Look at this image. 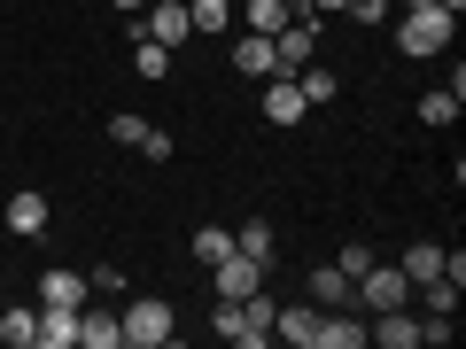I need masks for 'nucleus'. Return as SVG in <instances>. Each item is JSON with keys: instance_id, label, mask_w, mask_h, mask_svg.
Instances as JSON below:
<instances>
[{"instance_id": "nucleus-1", "label": "nucleus", "mask_w": 466, "mask_h": 349, "mask_svg": "<svg viewBox=\"0 0 466 349\" xmlns=\"http://www.w3.org/2000/svg\"><path fill=\"white\" fill-rule=\"evenodd\" d=\"M116 334H125V349H164L171 334H179V311H171L164 295H140L116 311Z\"/></svg>"}, {"instance_id": "nucleus-2", "label": "nucleus", "mask_w": 466, "mask_h": 349, "mask_svg": "<svg viewBox=\"0 0 466 349\" xmlns=\"http://www.w3.org/2000/svg\"><path fill=\"white\" fill-rule=\"evenodd\" d=\"M451 32H459V16H451V8H435V0H420V8H404V24H397V47L428 63V55H443V47H451Z\"/></svg>"}, {"instance_id": "nucleus-3", "label": "nucleus", "mask_w": 466, "mask_h": 349, "mask_svg": "<svg viewBox=\"0 0 466 349\" xmlns=\"http://www.w3.org/2000/svg\"><path fill=\"white\" fill-rule=\"evenodd\" d=\"M140 32L156 39V47L179 55L187 39H195V16H187V0H148V16H140Z\"/></svg>"}, {"instance_id": "nucleus-4", "label": "nucleus", "mask_w": 466, "mask_h": 349, "mask_svg": "<svg viewBox=\"0 0 466 349\" xmlns=\"http://www.w3.org/2000/svg\"><path fill=\"white\" fill-rule=\"evenodd\" d=\"M311 55H319V24L311 16H288L280 32H272V63H280V70H303Z\"/></svg>"}, {"instance_id": "nucleus-5", "label": "nucleus", "mask_w": 466, "mask_h": 349, "mask_svg": "<svg viewBox=\"0 0 466 349\" xmlns=\"http://www.w3.org/2000/svg\"><path fill=\"white\" fill-rule=\"evenodd\" d=\"M303 85H296V70H272L265 78V125H303Z\"/></svg>"}, {"instance_id": "nucleus-6", "label": "nucleus", "mask_w": 466, "mask_h": 349, "mask_svg": "<svg viewBox=\"0 0 466 349\" xmlns=\"http://www.w3.org/2000/svg\"><path fill=\"white\" fill-rule=\"evenodd\" d=\"M272 334L296 349H319V334H327V311L319 303H288V311H272Z\"/></svg>"}, {"instance_id": "nucleus-7", "label": "nucleus", "mask_w": 466, "mask_h": 349, "mask_svg": "<svg viewBox=\"0 0 466 349\" xmlns=\"http://www.w3.org/2000/svg\"><path fill=\"white\" fill-rule=\"evenodd\" d=\"M210 272H218V295H226V303H241V295H257V287H265V264H257V256H241V249H233L226 264H210Z\"/></svg>"}, {"instance_id": "nucleus-8", "label": "nucleus", "mask_w": 466, "mask_h": 349, "mask_svg": "<svg viewBox=\"0 0 466 349\" xmlns=\"http://www.w3.org/2000/svg\"><path fill=\"white\" fill-rule=\"evenodd\" d=\"M86 287H94V280H86L78 264H47V272H39V303H70V311H86Z\"/></svg>"}, {"instance_id": "nucleus-9", "label": "nucleus", "mask_w": 466, "mask_h": 349, "mask_svg": "<svg viewBox=\"0 0 466 349\" xmlns=\"http://www.w3.org/2000/svg\"><path fill=\"white\" fill-rule=\"evenodd\" d=\"M366 342H381V349H420V318L404 311H373V326H366Z\"/></svg>"}, {"instance_id": "nucleus-10", "label": "nucleus", "mask_w": 466, "mask_h": 349, "mask_svg": "<svg viewBox=\"0 0 466 349\" xmlns=\"http://www.w3.org/2000/svg\"><path fill=\"white\" fill-rule=\"evenodd\" d=\"M32 349H78V311L70 303H39V342Z\"/></svg>"}, {"instance_id": "nucleus-11", "label": "nucleus", "mask_w": 466, "mask_h": 349, "mask_svg": "<svg viewBox=\"0 0 466 349\" xmlns=\"http://www.w3.org/2000/svg\"><path fill=\"white\" fill-rule=\"evenodd\" d=\"M8 233H16V241H39V233H47V194L24 186V194L8 202Z\"/></svg>"}, {"instance_id": "nucleus-12", "label": "nucleus", "mask_w": 466, "mask_h": 349, "mask_svg": "<svg viewBox=\"0 0 466 349\" xmlns=\"http://www.w3.org/2000/svg\"><path fill=\"white\" fill-rule=\"evenodd\" d=\"M443 264H451V249H443V241H412V249L397 256V272H404V280H412V287H420V280H435V272H443Z\"/></svg>"}, {"instance_id": "nucleus-13", "label": "nucleus", "mask_w": 466, "mask_h": 349, "mask_svg": "<svg viewBox=\"0 0 466 349\" xmlns=\"http://www.w3.org/2000/svg\"><path fill=\"white\" fill-rule=\"evenodd\" d=\"M233 70H241V78H272V39L265 32H249V39H233Z\"/></svg>"}, {"instance_id": "nucleus-14", "label": "nucleus", "mask_w": 466, "mask_h": 349, "mask_svg": "<svg viewBox=\"0 0 466 349\" xmlns=\"http://www.w3.org/2000/svg\"><path fill=\"white\" fill-rule=\"evenodd\" d=\"M311 303H319V311H350V272L342 264H319L311 272Z\"/></svg>"}, {"instance_id": "nucleus-15", "label": "nucleus", "mask_w": 466, "mask_h": 349, "mask_svg": "<svg viewBox=\"0 0 466 349\" xmlns=\"http://www.w3.org/2000/svg\"><path fill=\"white\" fill-rule=\"evenodd\" d=\"M78 349H125L116 311H78Z\"/></svg>"}, {"instance_id": "nucleus-16", "label": "nucleus", "mask_w": 466, "mask_h": 349, "mask_svg": "<svg viewBox=\"0 0 466 349\" xmlns=\"http://www.w3.org/2000/svg\"><path fill=\"white\" fill-rule=\"evenodd\" d=\"M210 326H218V342H233V349H257V326H249V318H241V303H226V295H218Z\"/></svg>"}, {"instance_id": "nucleus-17", "label": "nucleus", "mask_w": 466, "mask_h": 349, "mask_svg": "<svg viewBox=\"0 0 466 349\" xmlns=\"http://www.w3.org/2000/svg\"><path fill=\"white\" fill-rule=\"evenodd\" d=\"M459 101H466V78L451 70V85H435V94L420 101V125H451V116H459Z\"/></svg>"}, {"instance_id": "nucleus-18", "label": "nucleus", "mask_w": 466, "mask_h": 349, "mask_svg": "<svg viewBox=\"0 0 466 349\" xmlns=\"http://www.w3.org/2000/svg\"><path fill=\"white\" fill-rule=\"evenodd\" d=\"M32 342H39V303H16L0 318V349H32Z\"/></svg>"}, {"instance_id": "nucleus-19", "label": "nucleus", "mask_w": 466, "mask_h": 349, "mask_svg": "<svg viewBox=\"0 0 466 349\" xmlns=\"http://www.w3.org/2000/svg\"><path fill=\"white\" fill-rule=\"evenodd\" d=\"M288 16H296V0H249V8H241V24H249V32H265V39L280 32Z\"/></svg>"}, {"instance_id": "nucleus-20", "label": "nucleus", "mask_w": 466, "mask_h": 349, "mask_svg": "<svg viewBox=\"0 0 466 349\" xmlns=\"http://www.w3.org/2000/svg\"><path fill=\"white\" fill-rule=\"evenodd\" d=\"M319 349H366V326L350 311H327V334H319Z\"/></svg>"}, {"instance_id": "nucleus-21", "label": "nucleus", "mask_w": 466, "mask_h": 349, "mask_svg": "<svg viewBox=\"0 0 466 349\" xmlns=\"http://www.w3.org/2000/svg\"><path fill=\"white\" fill-rule=\"evenodd\" d=\"M233 249H241V256H257V264H272V225H265V217L233 225Z\"/></svg>"}, {"instance_id": "nucleus-22", "label": "nucleus", "mask_w": 466, "mask_h": 349, "mask_svg": "<svg viewBox=\"0 0 466 349\" xmlns=\"http://www.w3.org/2000/svg\"><path fill=\"white\" fill-rule=\"evenodd\" d=\"M187 16H195V39H210L233 24V0H187Z\"/></svg>"}, {"instance_id": "nucleus-23", "label": "nucleus", "mask_w": 466, "mask_h": 349, "mask_svg": "<svg viewBox=\"0 0 466 349\" xmlns=\"http://www.w3.org/2000/svg\"><path fill=\"white\" fill-rule=\"evenodd\" d=\"M226 256H233V233L226 225H202L195 233V264H226Z\"/></svg>"}, {"instance_id": "nucleus-24", "label": "nucleus", "mask_w": 466, "mask_h": 349, "mask_svg": "<svg viewBox=\"0 0 466 349\" xmlns=\"http://www.w3.org/2000/svg\"><path fill=\"white\" fill-rule=\"evenodd\" d=\"M133 63H140V78H164V70H171V47H156L148 32H133Z\"/></svg>"}, {"instance_id": "nucleus-25", "label": "nucleus", "mask_w": 466, "mask_h": 349, "mask_svg": "<svg viewBox=\"0 0 466 349\" xmlns=\"http://www.w3.org/2000/svg\"><path fill=\"white\" fill-rule=\"evenodd\" d=\"M296 85H303V101H334V78H327V63H319V55L296 70Z\"/></svg>"}, {"instance_id": "nucleus-26", "label": "nucleus", "mask_w": 466, "mask_h": 349, "mask_svg": "<svg viewBox=\"0 0 466 349\" xmlns=\"http://www.w3.org/2000/svg\"><path fill=\"white\" fill-rule=\"evenodd\" d=\"M272 311H280V303H272L265 287H257V295H241V318H249V326H257V342H265V334H272Z\"/></svg>"}, {"instance_id": "nucleus-27", "label": "nucleus", "mask_w": 466, "mask_h": 349, "mask_svg": "<svg viewBox=\"0 0 466 349\" xmlns=\"http://www.w3.org/2000/svg\"><path fill=\"white\" fill-rule=\"evenodd\" d=\"M140 155H148V164H164V155H171V133H164V125H148V133H140Z\"/></svg>"}, {"instance_id": "nucleus-28", "label": "nucleus", "mask_w": 466, "mask_h": 349, "mask_svg": "<svg viewBox=\"0 0 466 349\" xmlns=\"http://www.w3.org/2000/svg\"><path fill=\"white\" fill-rule=\"evenodd\" d=\"M342 16H358V24H389V0H350Z\"/></svg>"}, {"instance_id": "nucleus-29", "label": "nucleus", "mask_w": 466, "mask_h": 349, "mask_svg": "<svg viewBox=\"0 0 466 349\" xmlns=\"http://www.w3.org/2000/svg\"><path fill=\"white\" fill-rule=\"evenodd\" d=\"M334 264H342V272H350V280H358V272H366V264H373V249H366V241H350V249H342V256H334Z\"/></svg>"}, {"instance_id": "nucleus-30", "label": "nucleus", "mask_w": 466, "mask_h": 349, "mask_svg": "<svg viewBox=\"0 0 466 349\" xmlns=\"http://www.w3.org/2000/svg\"><path fill=\"white\" fill-rule=\"evenodd\" d=\"M350 0H296V16H342Z\"/></svg>"}, {"instance_id": "nucleus-31", "label": "nucleus", "mask_w": 466, "mask_h": 349, "mask_svg": "<svg viewBox=\"0 0 466 349\" xmlns=\"http://www.w3.org/2000/svg\"><path fill=\"white\" fill-rule=\"evenodd\" d=\"M109 8H148V0H109Z\"/></svg>"}, {"instance_id": "nucleus-32", "label": "nucleus", "mask_w": 466, "mask_h": 349, "mask_svg": "<svg viewBox=\"0 0 466 349\" xmlns=\"http://www.w3.org/2000/svg\"><path fill=\"white\" fill-rule=\"evenodd\" d=\"M435 8H451V16H459V8H466V0H435Z\"/></svg>"}]
</instances>
